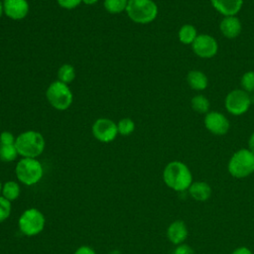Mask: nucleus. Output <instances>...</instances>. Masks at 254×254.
<instances>
[{
  "mask_svg": "<svg viewBox=\"0 0 254 254\" xmlns=\"http://www.w3.org/2000/svg\"><path fill=\"white\" fill-rule=\"evenodd\" d=\"M129 0H104L103 7L110 14H120L126 11Z\"/></svg>",
  "mask_w": 254,
  "mask_h": 254,
  "instance_id": "4be33fe9",
  "label": "nucleus"
},
{
  "mask_svg": "<svg viewBox=\"0 0 254 254\" xmlns=\"http://www.w3.org/2000/svg\"><path fill=\"white\" fill-rule=\"evenodd\" d=\"M0 1H3V0H0Z\"/></svg>",
  "mask_w": 254,
  "mask_h": 254,
  "instance_id": "4c0bfd02",
  "label": "nucleus"
},
{
  "mask_svg": "<svg viewBox=\"0 0 254 254\" xmlns=\"http://www.w3.org/2000/svg\"><path fill=\"white\" fill-rule=\"evenodd\" d=\"M125 12L132 22L146 25L157 18L159 9L153 0H129Z\"/></svg>",
  "mask_w": 254,
  "mask_h": 254,
  "instance_id": "20e7f679",
  "label": "nucleus"
},
{
  "mask_svg": "<svg viewBox=\"0 0 254 254\" xmlns=\"http://www.w3.org/2000/svg\"><path fill=\"white\" fill-rule=\"evenodd\" d=\"M21 194V187L19 182L16 181H7L3 184L1 195L8 199L9 201L16 200Z\"/></svg>",
  "mask_w": 254,
  "mask_h": 254,
  "instance_id": "a211bd4d",
  "label": "nucleus"
},
{
  "mask_svg": "<svg viewBox=\"0 0 254 254\" xmlns=\"http://www.w3.org/2000/svg\"><path fill=\"white\" fill-rule=\"evenodd\" d=\"M193 53L201 59H210L217 54V41L208 34H198L191 44Z\"/></svg>",
  "mask_w": 254,
  "mask_h": 254,
  "instance_id": "9d476101",
  "label": "nucleus"
},
{
  "mask_svg": "<svg viewBox=\"0 0 254 254\" xmlns=\"http://www.w3.org/2000/svg\"><path fill=\"white\" fill-rule=\"evenodd\" d=\"M4 14L14 21L25 19L30 10L28 0H3Z\"/></svg>",
  "mask_w": 254,
  "mask_h": 254,
  "instance_id": "f8f14e48",
  "label": "nucleus"
},
{
  "mask_svg": "<svg viewBox=\"0 0 254 254\" xmlns=\"http://www.w3.org/2000/svg\"><path fill=\"white\" fill-rule=\"evenodd\" d=\"M18 156H19V153L15 144L0 145V160L2 162H5V163L13 162L17 159Z\"/></svg>",
  "mask_w": 254,
  "mask_h": 254,
  "instance_id": "5701e85b",
  "label": "nucleus"
},
{
  "mask_svg": "<svg viewBox=\"0 0 254 254\" xmlns=\"http://www.w3.org/2000/svg\"><path fill=\"white\" fill-rule=\"evenodd\" d=\"M240 83L244 91L248 92L249 94L254 93V71L249 70L243 73V75L241 76Z\"/></svg>",
  "mask_w": 254,
  "mask_h": 254,
  "instance_id": "393cba45",
  "label": "nucleus"
},
{
  "mask_svg": "<svg viewBox=\"0 0 254 254\" xmlns=\"http://www.w3.org/2000/svg\"><path fill=\"white\" fill-rule=\"evenodd\" d=\"M250 98H251V103H254V94L250 95Z\"/></svg>",
  "mask_w": 254,
  "mask_h": 254,
  "instance_id": "e433bc0d",
  "label": "nucleus"
},
{
  "mask_svg": "<svg viewBox=\"0 0 254 254\" xmlns=\"http://www.w3.org/2000/svg\"><path fill=\"white\" fill-rule=\"evenodd\" d=\"M15 146L22 158H38L45 150L46 141L42 133L27 130L16 137Z\"/></svg>",
  "mask_w": 254,
  "mask_h": 254,
  "instance_id": "f03ea898",
  "label": "nucleus"
},
{
  "mask_svg": "<svg viewBox=\"0 0 254 254\" xmlns=\"http://www.w3.org/2000/svg\"><path fill=\"white\" fill-rule=\"evenodd\" d=\"M219 30L225 38L235 39L240 35L242 25L236 16H224L219 23Z\"/></svg>",
  "mask_w": 254,
  "mask_h": 254,
  "instance_id": "4468645a",
  "label": "nucleus"
},
{
  "mask_svg": "<svg viewBox=\"0 0 254 254\" xmlns=\"http://www.w3.org/2000/svg\"><path fill=\"white\" fill-rule=\"evenodd\" d=\"M205 128L212 134L221 136L228 132L230 128L229 120L218 111L207 112L203 119Z\"/></svg>",
  "mask_w": 254,
  "mask_h": 254,
  "instance_id": "9b49d317",
  "label": "nucleus"
},
{
  "mask_svg": "<svg viewBox=\"0 0 254 254\" xmlns=\"http://www.w3.org/2000/svg\"><path fill=\"white\" fill-rule=\"evenodd\" d=\"M15 175L19 183L32 187L44 177V167L37 158H22L15 167Z\"/></svg>",
  "mask_w": 254,
  "mask_h": 254,
  "instance_id": "7ed1b4c3",
  "label": "nucleus"
},
{
  "mask_svg": "<svg viewBox=\"0 0 254 254\" xmlns=\"http://www.w3.org/2000/svg\"><path fill=\"white\" fill-rule=\"evenodd\" d=\"M188 235V227L183 220H175L167 228V237L176 246L185 243Z\"/></svg>",
  "mask_w": 254,
  "mask_h": 254,
  "instance_id": "ddd939ff",
  "label": "nucleus"
},
{
  "mask_svg": "<svg viewBox=\"0 0 254 254\" xmlns=\"http://www.w3.org/2000/svg\"><path fill=\"white\" fill-rule=\"evenodd\" d=\"M46 97L51 106L59 111L68 109L73 101V94L68 84L60 80H55L48 86Z\"/></svg>",
  "mask_w": 254,
  "mask_h": 254,
  "instance_id": "423d86ee",
  "label": "nucleus"
},
{
  "mask_svg": "<svg viewBox=\"0 0 254 254\" xmlns=\"http://www.w3.org/2000/svg\"><path fill=\"white\" fill-rule=\"evenodd\" d=\"M188 191L190 197L196 201H206L211 195L210 186L202 181L192 182Z\"/></svg>",
  "mask_w": 254,
  "mask_h": 254,
  "instance_id": "dca6fc26",
  "label": "nucleus"
},
{
  "mask_svg": "<svg viewBox=\"0 0 254 254\" xmlns=\"http://www.w3.org/2000/svg\"><path fill=\"white\" fill-rule=\"evenodd\" d=\"M187 81L188 84L194 90H203L208 84V79L205 73L197 69H192L188 72Z\"/></svg>",
  "mask_w": 254,
  "mask_h": 254,
  "instance_id": "f3484780",
  "label": "nucleus"
},
{
  "mask_svg": "<svg viewBox=\"0 0 254 254\" xmlns=\"http://www.w3.org/2000/svg\"><path fill=\"white\" fill-rule=\"evenodd\" d=\"M75 78V69L70 64H64L58 69V80L64 83H70Z\"/></svg>",
  "mask_w": 254,
  "mask_h": 254,
  "instance_id": "412c9836",
  "label": "nucleus"
},
{
  "mask_svg": "<svg viewBox=\"0 0 254 254\" xmlns=\"http://www.w3.org/2000/svg\"><path fill=\"white\" fill-rule=\"evenodd\" d=\"M117 129L119 135L129 136L135 130V122L129 117L122 118L117 122Z\"/></svg>",
  "mask_w": 254,
  "mask_h": 254,
  "instance_id": "b1692460",
  "label": "nucleus"
},
{
  "mask_svg": "<svg viewBox=\"0 0 254 254\" xmlns=\"http://www.w3.org/2000/svg\"><path fill=\"white\" fill-rule=\"evenodd\" d=\"M190 105H191V108L195 112L200 113V114H206L210 107L209 100L207 99L206 96H204L202 94L194 95L190 100Z\"/></svg>",
  "mask_w": 254,
  "mask_h": 254,
  "instance_id": "aec40b11",
  "label": "nucleus"
},
{
  "mask_svg": "<svg viewBox=\"0 0 254 254\" xmlns=\"http://www.w3.org/2000/svg\"><path fill=\"white\" fill-rule=\"evenodd\" d=\"M91 132L97 141L101 143H110L114 141L118 135L117 123L109 118H98L93 122Z\"/></svg>",
  "mask_w": 254,
  "mask_h": 254,
  "instance_id": "1a4fd4ad",
  "label": "nucleus"
},
{
  "mask_svg": "<svg viewBox=\"0 0 254 254\" xmlns=\"http://www.w3.org/2000/svg\"><path fill=\"white\" fill-rule=\"evenodd\" d=\"M16 142V137L10 131L0 133V145H13Z\"/></svg>",
  "mask_w": 254,
  "mask_h": 254,
  "instance_id": "bb28decb",
  "label": "nucleus"
},
{
  "mask_svg": "<svg viewBox=\"0 0 254 254\" xmlns=\"http://www.w3.org/2000/svg\"><path fill=\"white\" fill-rule=\"evenodd\" d=\"M97 2H98V0H82V3L85 4V5H88V6L94 5V4H96Z\"/></svg>",
  "mask_w": 254,
  "mask_h": 254,
  "instance_id": "473e14b6",
  "label": "nucleus"
},
{
  "mask_svg": "<svg viewBox=\"0 0 254 254\" xmlns=\"http://www.w3.org/2000/svg\"><path fill=\"white\" fill-rule=\"evenodd\" d=\"M73 254H96V252L88 245H81L74 251Z\"/></svg>",
  "mask_w": 254,
  "mask_h": 254,
  "instance_id": "c756f323",
  "label": "nucleus"
},
{
  "mask_svg": "<svg viewBox=\"0 0 254 254\" xmlns=\"http://www.w3.org/2000/svg\"><path fill=\"white\" fill-rule=\"evenodd\" d=\"M163 181L171 190L175 191H185L192 183V175L185 163L172 161L164 168Z\"/></svg>",
  "mask_w": 254,
  "mask_h": 254,
  "instance_id": "f257e3e1",
  "label": "nucleus"
},
{
  "mask_svg": "<svg viewBox=\"0 0 254 254\" xmlns=\"http://www.w3.org/2000/svg\"><path fill=\"white\" fill-rule=\"evenodd\" d=\"M250 94L243 89H233L225 97L224 105L228 113L238 116L248 111L251 105Z\"/></svg>",
  "mask_w": 254,
  "mask_h": 254,
  "instance_id": "6e6552de",
  "label": "nucleus"
},
{
  "mask_svg": "<svg viewBox=\"0 0 254 254\" xmlns=\"http://www.w3.org/2000/svg\"><path fill=\"white\" fill-rule=\"evenodd\" d=\"M212 7L223 16H236L242 8L243 0H210Z\"/></svg>",
  "mask_w": 254,
  "mask_h": 254,
  "instance_id": "2eb2a0df",
  "label": "nucleus"
},
{
  "mask_svg": "<svg viewBox=\"0 0 254 254\" xmlns=\"http://www.w3.org/2000/svg\"><path fill=\"white\" fill-rule=\"evenodd\" d=\"M173 254H194V251L190 245L186 243H182L176 246Z\"/></svg>",
  "mask_w": 254,
  "mask_h": 254,
  "instance_id": "c85d7f7f",
  "label": "nucleus"
},
{
  "mask_svg": "<svg viewBox=\"0 0 254 254\" xmlns=\"http://www.w3.org/2000/svg\"><path fill=\"white\" fill-rule=\"evenodd\" d=\"M231 254H253V253L249 248H247L245 246H240V247L234 249Z\"/></svg>",
  "mask_w": 254,
  "mask_h": 254,
  "instance_id": "7c9ffc66",
  "label": "nucleus"
},
{
  "mask_svg": "<svg viewBox=\"0 0 254 254\" xmlns=\"http://www.w3.org/2000/svg\"><path fill=\"white\" fill-rule=\"evenodd\" d=\"M109 254H122V253H121V251H119V250L115 249V250L110 251V252H109Z\"/></svg>",
  "mask_w": 254,
  "mask_h": 254,
  "instance_id": "f704fd0d",
  "label": "nucleus"
},
{
  "mask_svg": "<svg viewBox=\"0 0 254 254\" xmlns=\"http://www.w3.org/2000/svg\"><path fill=\"white\" fill-rule=\"evenodd\" d=\"M46 225L44 213L35 207L27 208L18 219V227L22 234L32 237L40 234Z\"/></svg>",
  "mask_w": 254,
  "mask_h": 254,
  "instance_id": "0eeeda50",
  "label": "nucleus"
},
{
  "mask_svg": "<svg viewBox=\"0 0 254 254\" xmlns=\"http://www.w3.org/2000/svg\"><path fill=\"white\" fill-rule=\"evenodd\" d=\"M248 149L254 154V132L251 134V136L249 137V140H248Z\"/></svg>",
  "mask_w": 254,
  "mask_h": 254,
  "instance_id": "2f4dec72",
  "label": "nucleus"
},
{
  "mask_svg": "<svg viewBox=\"0 0 254 254\" xmlns=\"http://www.w3.org/2000/svg\"><path fill=\"white\" fill-rule=\"evenodd\" d=\"M57 3L64 9L71 10L78 7L82 3V0H57Z\"/></svg>",
  "mask_w": 254,
  "mask_h": 254,
  "instance_id": "cd10ccee",
  "label": "nucleus"
},
{
  "mask_svg": "<svg viewBox=\"0 0 254 254\" xmlns=\"http://www.w3.org/2000/svg\"><path fill=\"white\" fill-rule=\"evenodd\" d=\"M12 212L11 201L0 195V223L4 222L9 218Z\"/></svg>",
  "mask_w": 254,
  "mask_h": 254,
  "instance_id": "a878e982",
  "label": "nucleus"
},
{
  "mask_svg": "<svg viewBox=\"0 0 254 254\" xmlns=\"http://www.w3.org/2000/svg\"><path fill=\"white\" fill-rule=\"evenodd\" d=\"M4 14V8H3V2L0 1V18L3 16Z\"/></svg>",
  "mask_w": 254,
  "mask_h": 254,
  "instance_id": "72a5a7b5",
  "label": "nucleus"
},
{
  "mask_svg": "<svg viewBox=\"0 0 254 254\" xmlns=\"http://www.w3.org/2000/svg\"><path fill=\"white\" fill-rule=\"evenodd\" d=\"M2 187H3V184H2V182L0 180V195H1V191H2Z\"/></svg>",
  "mask_w": 254,
  "mask_h": 254,
  "instance_id": "c9c22d12",
  "label": "nucleus"
},
{
  "mask_svg": "<svg viewBox=\"0 0 254 254\" xmlns=\"http://www.w3.org/2000/svg\"><path fill=\"white\" fill-rule=\"evenodd\" d=\"M197 31L194 26L190 24L183 25L178 33L179 40L184 45H191L197 37Z\"/></svg>",
  "mask_w": 254,
  "mask_h": 254,
  "instance_id": "6ab92c4d",
  "label": "nucleus"
},
{
  "mask_svg": "<svg viewBox=\"0 0 254 254\" xmlns=\"http://www.w3.org/2000/svg\"><path fill=\"white\" fill-rule=\"evenodd\" d=\"M228 173L236 179L246 178L254 173V154L249 149H239L228 161Z\"/></svg>",
  "mask_w": 254,
  "mask_h": 254,
  "instance_id": "39448f33",
  "label": "nucleus"
}]
</instances>
